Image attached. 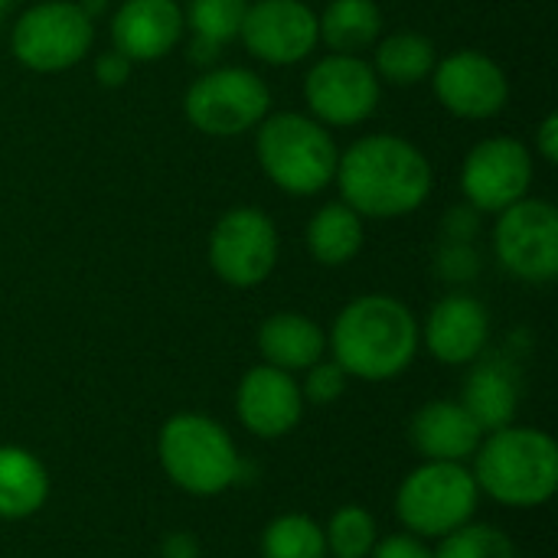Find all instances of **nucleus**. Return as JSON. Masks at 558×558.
I'll return each instance as SVG.
<instances>
[{
    "mask_svg": "<svg viewBox=\"0 0 558 558\" xmlns=\"http://www.w3.org/2000/svg\"><path fill=\"white\" fill-rule=\"evenodd\" d=\"M333 186L363 219H402L428 203L435 190V167L409 137L376 131L340 150Z\"/></svg>",
    "mask_w": 558,
    "mask_h": 558,
    "instance_id": "f257e3e1",
    "label": "nucleus"
},
{
    "mask_svg": "<svg viewBox=\"0 0 558 558\" xmlns=\"http://www.w3.org/2000/svg\"><path fill=\"white\" fill-rule=\"evenodd\" d=\"M422 347L418 320L392 294H360L340 307L327 333V353L350 379L389 383L402 376Z\"/></svg>",
    "mask_w": 558,
    "mask_h": 558,
    "instance_id": "f03ea898",
    "label": "nucleus"
},
{
    "mask_svg": "<svg viewBox=\"0 0 558 558\" xmlns=\"http://www.w3.org/2000/svg\"><path fill=\"white\" fill-rule=\"evenodd\" d=\"M477 490L510 510H536L558 490V445L543 428L507 425L487 432L471 458Z\"/></svg>",
    "mask_w": 558,
    "mask_h": 558,
    "instance_id": "7ed1b4c3",
    "label": "nucleus"
},
{
    "mask_svg": "<svg viewBox=\"0 0 558 558\" xmlns=\"http://www.w3.org/2000/svg\"><path fill=\"white\" fill-rule=\"evenodd\" d=\"M255 134V160L275 190L311 199L333 186L340 147L333 131L307 111H268Z\"/></svg>",
    "mask_w": 558,
    "mask_h": 558,
    "instance_id": "20e7f679",
    "label": "nucleus"
},
{
    "mask_svg": "<svg viewBox=\"0 0 558 558\" xmlns=\"http://www.w3.org/2000/svg\"><path fill=\"white\" fill-rule=\"evenodd\" d=\"M157 461L167 481L190 497H219L242 477V458L232 435L199 412H180L160 425Z\"/></svg>",
    "mask_w": 558,
    "mask_h": 558,
    "instance_id": "39448f33",
    "label": "nucleus"
},
{
    "mask_svg": "<svg viewBox=\"0 0 558 558\" xmlns=\"http://www.w3.org/2000/svg\"><path fill=\"white\" fill-rule=\"evenodd\" d=\"M271 111L268 82L245 65L203 69L183 92V118L206 137L252 134Z\"/></svg>",
    "mask_w": 558,
    "mask_h": 558,
    "instance_id": "423d86ee",
    "label": "nucleus"
},
{
    "mask_svg": "<svg viewBox=\"0 0 558 558\" xmlns=\"http://www.w3.org/2000/svg\"><path fill=\"white\" fill-rule=\"evenodd\" d=\"M481 504L477 481L468 464L422 461L396 490V517L418 539H441L471 523Z\"/></svg>",
    "mask_w": 558,
    "mask_h": 558,
    "instance_id": "0eeeda50",
    "label": "nucleus"
},
{
    "mask_svg": "<svg viewBox=\"0 0 558 558\" xmlns=\"http://www.w3.org/2000/svg\"><path fill=\"white\" fill-rule=\"evenodd\" d=\"M92 43L95 20H88L78 0H33L10 26L13 59L36 75L75 69L88 59Z\"/></svg>",
    "mask_w": 558,
    "mask_h": 558,
    "instance_id": "6e6552de",
    "label": "nucleus"
},
{
    "mask_svg": "<svg viewBox=\"0 0 558 558\" xmlns=\"http://www.w3.org/2000/svg\"><path fill=\"white\" fill-rule=\"evenodd\" d=\"M278 255H281L278 226L258 206L226 209L206 239V262L213 275L235 291L265 284L278 268Z\"/></svg>",
    "mask_w": 558,
    "mask_h": 558,
    "instance_id": "1a4fd4ad",
    "label": "nucleus"
},
{
    "mask_svg": "<svg viewBox=\"0 0 558 558\" xmlns=\"http://www.w3.org/2000/svg\"><path fill=\"white\" fill-rule=\"evenodd\" d=\"M383 82L366 56L324 52L304 75L307 114L324 128H356L379 108Z\"/></svg>",
    "mask_w": 558,
    "mask_h": 558,
    "instance_id": "9d476101",
    "label": "nucleus"
},
{
    "mask_svg": "<svg viewBox=\"0 0 558 558\" xmlns=\"http://www.w3.org/2000/svg\"><path fill=\"white\" fill-rule=\"evenodd\" d=\"M494 255L507 275L526 284H549L558 275V209L526 196L494 216Z\"/></svg>",
    "mask_w": 558,
    "mask_h": 558,
    "instance_id": "9b49d317",
    "label": "nucleus"
},
{
    "mask_svg": "<svg viewBox=\"0 0 558 558\" xmlns=\"http://www.w3.org/2000/svg\"><path fill=\"white\" fill-rule=\"evenodd\" d=\"M536 177L533 150L520 137L494 134L477 141L461 160V196L481 216H497L530 196Z\"/></svg>",
    "mask_w": 558,
    "mask_h": 558,
    "instance_id": "f8f14e48",
    "label": "nucleus"
},
{
    "mask_svg": "<svg viewBox=\"0 0 558 558\" xmlns=\"http://www.w3.org/2000/svg\"><path fill=\"white\" fill-rule=\"evenodd\" d=\"M428 82L438 105L461 121H490L510 101L507 69L481 49H454L438 56Z\"/></svg>",
    "mask_w": 558,
    "mask_h": 558,
    "instance_id": "ddd939ff",
    "label": "nucleus"
},
{
    "mask_svg": "<svg viewBox=\"0 0 558 558\" xmlns=\"http://www.w3.org/2000/svg\"><path fill=\"white\" fill-rule=\"evenodd\" d=\"M239 39L265 65L288 69L307 62L320 46L317 10L304 0H248Z\"/></svg>",
    "mask_w": 558,
    "mask_h": 558,
    "instance_id": "4468645a",
    "label": "nucleus"
},
{
    "mask_svg": "<svg viewBox=\"0 0 558 558\" xmlns=\"http://www.w3.org/2000/svg\"><path fill=\"white\" fill-rule=\"evenodd\" d=\"M304 396L298 376L275 369L268 363L252 366L235 386V415L242 428L255 438L275 441L291 435L304 418Z\"/></svg>",
    "mask_w": 558,
    "mask_h": 558,
    "instance_id": "2eb2a0df",
    "label": "nucleus"
},
{
    "mask_svg": "<svg viewBox=\"0 0 558 558\" xmlns=\"http://www.w3.org/2000/svg\"><path fill=\"white\" fill-rule=\"evenodd\" d=\"M422 343L445 366H471L487 353L490 343V311L481 298L451 291L445 294L418 324Z\"/></svg>",
    "mask_w": 558,
    "mask_h": 558,
    "instance_id": "dca6fc26",
    "label": "nucleus"
},
{
    "mask_svg": "<svg viewBox=\"0 0 558 558\" xmlns=\"http://www.w3.org/2000/svg\"><path fill=\"white\" fill-rule=\"evenodd\" d=\"M111 46L137 62L167 59L186 33L180 0H121L111 13Z\"/></svg>",
    "mask_w": 558,
    "mask_h": 558,
    "instance_id": "f3484780",
    "label": "nucleus"
},
{
    "mask_svg": "<svg viewBox=\"0 0 558 558\" xmlns=\"http://www.w3.org/2000/svg\"><path fill=\"white\" fill-rule=\"evenodd\" d=\"M412 448L425 461H451L468 464L474 451L481 448L484 428L471 418V412L454 399H435L425 402L409 425Z\"/></svg>",
    "mask_w": 558,
    "mask_h": 558,
    "instance_id": "a211bd4d",
    "label": "nucleus"
},
{
    "mask_svg": "<svg viewBox=\"0 0 558 558\" xmlns=\"http://www.w3.org/2000/svg\"><path fill=\"white\" fill-rule=\"evenodd\" d=\"M255 343H258L262 363L284 369L291 376L311 369L314 363L327 356V330L314 317L298 314V311H278L265 317Z\"/></svg>",
    "mask_w": 558,
    "mask_h": 558,
    "instance_id": "6ab92c4d",
    "label": "nucleus"
},
{
    "mask_svg": "<svg viewBox=\"0 0 558 558\" xmlns=\"http://www.w3.org/2000/svg\"><path fill=\"white\" fill-rule=\"evenodd\" d=\"M461 405L484 428V435L513 425L520 409V373L513 369V363L497 356L474 360L464 379Z\"/></svg>",
    "mask_w": 558,
    "mask_h": 558,
    "instance_id": "aec40b11",
    "label": "nucleus"
},
{
    "mask_svg": "<svg viewBox=\"0 0 558 558\" xmlns=\"http://www.w3.org/2000/svg\"><path fill=\"white\" fill-rule=\"evenodd\" d=\"M366 219L350 209L343 199H330L320 209L311 213L304 229V245L311 258L324 268H343L350 265L366 242Z\"/></svg>",
    "mask_w": 558,
    "mask_h": 558,
    "instance_id": "412c9836",
    "label": "nucleus"
},
{
    "mask_svg": "<svg viewBox=\"0 0 558 558\" xmlns=\"http://www.w3.org/2000/svg\"><path fill=\"white\" fill-rule=\"evenodd\" d=\"M49 500L46 464L16 445H0V520L20 523L36 517Z\"/></svg>",
    "mask_w": 558,
    "mask_h": 558,
    "instance_id": "4be33fe9",
    "label": "nucleus"
},
{
    "mask_svg": "<svg viewBox=\"0 0 558 558\" xmlns=\"http://www.w3.org/2000/svg\"><path fill=\"white\" fill-rule=\"evenodd\" d=\"M373 69L383 85L412 88L432 78V69L438 62V49L425 33L415 29H396L389 36H379L373 46Z\"/></svg>",
    "mask_w": 558,
    "mask_h": 558,
    "instance_id": "5701e85b",
    "label": "nucleus"
},
{
    "mask_svg": "<svg viewBox=\"0 0 558 558\" xmlns=\"http://www.w3.org/2000/svg\"><path fill=\"white\" fill-rule=\"evenodd\" d=\"M317 29L327 52L363 56L383 36V10L376 0H330L317 13Z\"/></svg>",
    "mask_w": 558,
    "mask_h": 558,
    "instance_id": "b1692460",
    "label": "nucleus"
},
{
    "mask_svg": "<svg viewBox=\"0 0 558 558\" xmlns=\"http://www.w3.org/2000/svg\"><path fill=\"white\" fill-rule=\"evenodd\" d=\"M262 558H330L324 526L307 513L275 517L258 539Z\"/></svg>",
    "mask_w": 558,
    "mask_h": 558,
    "instance_id": "393cba45",
    "label": "nucleus"
},
{
    "mask_svg": "<svg viewBox=\"0 0 558 558\" xmlns=\"http://www.w3.org/2000/svg\"><path fill=\"white\" fill-rule=\"evenodd\" d=\"M180 7H183V23L190 36L222 49L232 39H239L248 0H186Z\"/></svg>",
    "mask_w": 558,
    "mask_h": 558,
    "instance_id": "a878e982",
    "label": "nucleus"
},
{
    "mask_svg": "<svg viewBox=\"0 0 558 558\" xmlns=\"http://www.w3.org/2000/svg\"><path fill=\"white\" fill-rule=\"evenodd\" d=\"M327 536V556L330 558H369L376 539H379V526L376 517L366 507H337L333 517L324 526Z\"/></svg>",
    "mask_w": 558,
    "mask_h": 558,
    "instance_id": "bb28decb",
    "label": "nucleus"
},
{
    "mask_svg": "<svg viewBox=\"0 0 558 558\" xmlns=\"http://www.w3.org/2000/svg\"><path fill=\"white\" fill-rule=\"evenodd\" d=\"M435 558H517L513 539L490 526V523H464L454 533L438 539V549H432Z\"/></svg>",
    "mask_w": 558,
    "mask_h": 558,
    "instance_id": "cd10ccee",
    "label": "nucleus"
},
{
    "mask_svg": "<svg viewBox=\"0 0 558 558\" xmlns=\"http://www.w3.org/2000/svg\"><path fill=\"white\" fill-rule=\"evenodd\" d=\"M301 383V396H304V402H311V405H333V402H340L343 399V392H347V383H350V376L340 369V363H333V360H320V363H314L311 369H304V379H298Z\"/></svg>",
    "mask_w": 558,
    "mask_h": 558,
    "instance_id": "c85d7f7f",
    "label": "nucleus"
},
{
    "mask_svg": "<svg viewBox=\"0 0 558 558\" xmlns=\"http://www.w3.org/2000/svg\"><path fill=\"white\" fill-rule=\"evenodd\" d=\"M438 275L451 284H464L481 271V255L474 242H445L438 252Z\"/></svg>",
    "mask_w": 558,
    "mask_h": 558,
    "instance_id": "c756f323",
    "label": "nucleus"
},
{
    "mask_svg": "<svg viewBox=\"0 0 558 558\" xmlns=\"http://www.w3.org/2000/svg\"><path fill=\"white\" fill-rule=\"evenodd\" d=\"M92 72H95V82H98L101 88H121V85L131 78L134 62H131L124 52H118V49L111 46V49H105V52L95 56Z\"/></svg>",
    "mask_w": 558,
    "mask_h": 558,
    "instance_id": "7c9ffc66",
    "label": "nucleus"
},
{
    "mask_svg": "<svg viewBox=\"0 0 558 558\" xmlns=\"http://www.w3.org/2000/svg\"><path fill=\"white\" fill-rule=\"evenodd\" d=\"M369 558H435L432 556V546L428 539H418L412 533H392V536H383L376 539Z\"/></svg>",
    "mask_w": 558,
    "mask_h": 558,
    "instance_id": "2f4dec72",
    "label": "nucleus"
},
{
    "mask_svg": "<svg viewBox=\"0 0 558 558\" xmlns=\"http://www.w3.org/2000/svg\"><path fill=\"white\" fill-rule=\"evenodd\" d=\"M481 229V213L468 203L461 206H451L441 219V232H445V242H474Z\"/></svg>",
    "mask_w": 558,
    "mask_h": 558,
    "instance_id": "473e14b6",
    "label": "nucleus"
},
{
    "mask_svg": "<svg viewBox=\"0 0 558 558\" xmlns=\"http://www.w3.org/2000/svg\"><path fill=\"white\" fill-rule=\"evenodd\" d=\"M533 150L546 160V163H556L558 160V114L556 111H549L543 121H539V128H536V144H533Z\"/></svg>",
    "mask_w": 558,
    "mask_h": 558,
    "instance_id": "72a5a7b5",
    "label": "nucleus"
},
{
    "mask_svg": "<svg viewBox=\"0 0 558 558\" xmlns=\"http://www.w3.org/2000/svg\"><path fill=\"white\" fill-rule=\"evenodd\" d=\"M167 558H196V543L190 536H170L163 546Z\"/></svg>",
    "mask_w": 558,
    "mask_h": 558,
    "instance_id": "f704fd0d",
    "label": "nucleus"
},
{
    "mask_svg": "<svg viewBox=\"0 0 558 558\" xmlns=\"http://www.w3.org/2000/svg\"><path fill=\"white\" fill-rule=\"evenodd\" d=\"M78 7L88 13V20H98L108 10V0H78Z\"/></svg>",
    "mask_w": 558,
    "mask_h": 558,
    "instance_id": "c9c22d12",
    "label": "nucleus"
},
{
    "mask_svg": "<svg viewBox=\"0 0 558 558\" xmlns=\"http://www.w3.org/2000/svg\"><path fill=\"white\" fill-rule=\"evenodd\" d=\"M13 3H16V0H0V26H3V20L10 16V10H13Z\"/></svg>",
    "mask_w": 558,
    "mask_h": 558,
    "instance_id": "e433bc0d",
    "label": "nucleus"
}]
</instances>
